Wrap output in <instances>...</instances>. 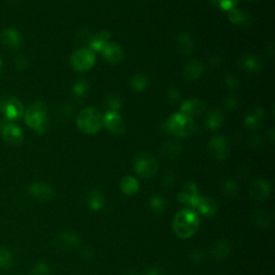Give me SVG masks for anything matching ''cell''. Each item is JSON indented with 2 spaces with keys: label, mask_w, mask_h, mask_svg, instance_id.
Returning a JSON list of instances; mask_svg holds the SVG:
<instances>
[{
  "label": "cell",
  "mask_w": 275,
  "mask_h": 275,
  "mask_svg": "<svg viewBox=\"0 0 275 275\" xmlns=\"http://www.w3.org/2000/svg\"><path fill=\"white\" fill-rule=\"evenodd\" d=\"M167 128L172 135L185 138L192 134L194 129V124L192 117L185 115L184 113L179 112L173 114V115L169 118L167 123Z\"/></svg>",
  "instance_id": "cell-4"
},
{
  "label": "cell",
  "mask_w": 275,
  "mask_h": 275,
  "mask_svg": "<svg viewBox=\"0 0 275 275\" xmlns=\"http://www.w3.org/2000/svg\"><path fill=\"white\" fill-rule=\"evenodd\" d=\"M211 2L217 9L229 12V11L236 9L238 0H211Z\"/></svg>",
  "instance_id": "cell-33"
},
{
  "label": "cell",
  "mask_w": 275,
  "mask_h": 275,
  "mask_svg": "<svg viewBox=\"0 0 275 275\" xmlns=\"http://www.w3.org/2000/svg\"><path fill=\"white\" fill-rule=\"evenodd\" d=\"M196 208L199 209L202 214L212 215L216 210V203L210 198H200Z\"/></svg>",
  "instance_id": "cell-27"
},
{
  "label": "cell",
  "mask_w": 275,
  "mask_h": 275,
  "mask_svg": "<svg viewBox=\"0 0 275 275\" xmlns=\"http://www.w3.org/2000/svg\"><path fill=\"white\" fill-rule=\"evenodd\" d=\"M0 110H1L4 118L10 122L19 119L24 113L22 102L16 98H7L2 100L1 105H0Z\"/></svg>",
  "instance_id": "cell-7"
},
{
  "label": "cell",
  "mask_w": 275,
  "mask_h": 275,
  "mask_svg": "<svg viewBox=\"0 0 275 275\" xmlns=\"http://www.w3.org/2000/svg\"><path fill=\"white\" fill-rule=\"evenodd\" d=\"M263 118V110L261 108H254L245 119V124L250 129H258L260 127Z\"/></svg>",
  "instance_id": "cell-21"
},
{
  "label": "cell",
  "mask_w": 275,
  "mask_h": 275,
  "mask_svg": "<svg viewBox=\"0 0 275 275\" xmlns=\"http://www.w3.org/2000/svg\"><path fill=\"white\" fill-rule=\"evenodd\" d=\"M174 231L177 236L186 239L192 237L199 227V220L191 211H183L177 214L174 220Z\"/></svg>",
  "instance_id": "cell-3"
},
{
  "label": "cell",
  "mask_w": 275,
  "mask_h": 275,
  "mask_svg": "<svg viewBox=\"0 0 275 275\" xmlns=\"http://www.w3.org/2000/svg\"><path fill=\"white\" fill-rule=\"evenodd\" d=\"M254 222L258 227L266 229L268 228V226L271 225V220L270 216H269L268 213L262 211H256L254 213Z\"/></svg>",
  "instance_id": "cell-30"
},
{
  "label": "cell",
  "mask_w": 275,
  "mask_h": 275,
  "mask_svg": "<svg viewBox=\"0 0 275 275\" xmlns=\"http://www.w3.org/2000/svg\"><path fill=\"white\" fill-rule=\"evenodd\" d=\"M80 242L79 234L72 231H65L59 233L55 239V244L58 246L59 248H72L74 246H77Z\"/></svg>",
  "instance_id": "cell-16"
},
{
  "label": "cell",
  "mask_w": 275,
  "mask_h": 275,
  "mask_svg": "<svg viewBox=\"0 0 275 275\" xmlns=\"http://www.w3.org/2000/svg\"><path fill=\"white\" fill-rule=\"evenodd\" d=\"M101 53L110 64H118L124 58V50L117 43H108Z\"/></svg>",
  "instance_id": "cell-13"
},
{
  "label": "cell",
  "mask_w": 275,
  "mask_h": 275,
  "mask_svg": "<svg viewBox=\"0 0 275 275\" xmlns=\"http://www.w3.org/2000/svg\"><path fill=\"white\" fill-rule=\"evenodd\" d=\"M222 192L226 197H228L229 199H231L237 194L238 186L234 182L227 181V182L223 183V185H222Z\"/></svg>",
  "instance_id": "cell-36"
},
{
  "label": "cell",
  "mask_w": 275,
  "mask_h": 275,
  "mask_svg": "<svg viewBox=\"0 0 275 275\" xmlns=\"http://www.w3.org/2000/svg\"><path fill=\"white\" fill-rule=\"evenodd\" d=\"M0 41L7 50L16 51L22 47L23 38L22 34L16 29L8 28V29H4L0 34Z\"/></svg>",
  "instance_id": "cell-10"
},
{
  "label": "cell",
  "mask_w": 275,
  "mask_h": 275,
  "mask_svg": "<svg viewBox=\"0 0 275 275\" xmlns=\"http://www.w3.org/2000/svg\"><path fill=\"white\" fill-rule=\"evenodd\" d=\"M13 254L8 248H0V269L1 270H8L13 266Z\"/></svg>",
  "instance_id": "cell-28"
},
{
  "label": "cell",
  "mask_w": 275,
  "mask_h": 275,
  "mask_svg": "<svg viewBox=\"0 0 275 275\" xmlns=\"http://www.w3.org/2000/svg\"><path fill=\"white\" fill-rule=\"evenodd\" d=\"M131 86L137 91H143L148 86V79L143 74H136L131 79Z\"/></svg>",
  "instance_id": "cell-32"
},
{
  "label": "cell",
  "mask_w": 275,
  "mask_h": 275,
  "mask_svg": "<svg viewBox=\"0 0 275 275\" xmlns=\"http://www.w3.org/2000/svg\"><path fill=\"white\" fill-rule=\"evenodd\" d=\"M103 125L114 135H123L125 133V125L123 118L116 112L109 111L103 116Z\"/></svg>",
  "instance_id": "cell-11"
},
{
  "label": "cell",
  "mask_w": 275,
  "mask_h": 275,
  "mask_svg": "<svg viewBox=\"0 0 275 275\" xmlns=\"http://www.w3.org/2000/svg\"><path fill=\"white\" fill-rule=\"evenodd\" d=\"M120 189L126 194H134L139 191V183L134 176H126L120 182Z\"/></svg>",
  "instance_id": "cell-25"
},
{
  "label": "cell",
  "mask_w": 275,
  "mask_h": 275,
  "mask_svg": "<svg viewBox=\"0 0 275 275\" xmlns=\"http://www.w3.org/2000/svg\"><path fill=\"white\" fill-rule=\"evenodd\" d=\"M223 123V116L220 110H212L209 112L208 116L205 118V125L206 127L211 130L219 129L221 127Z\"/></svg>",
  "instance_id": "cell-23"
},
{
  "label": "cell",
  "mask_w": 275,
  "mask_h": 275,
  "mask_svg": "<svg viewBox=\"0 0 275 275\" xmlns=\"http://www.w3.org/2000/svg\"><path fill=\"white\" fill-rule=\"evenodd\" d=\"M228 13H229L228 14L229 20H230L232 23H234V24H238V25H244L245 23L248 22L249 19L248 13L244 12V11L237 10V9L229 11Z\"/></svg>",
  "instance_id": "cell-29"
},
{
  "label": "cell",
  "mask_w": 275,
  "mask_h": 275,
  "mask_svg": "<svg viewBox=\"0 0 275 275\" xmlns=\"http://www.w3.org/2000/svg\"><path fill=\"white\" fill-rule=\"evenodd\" d=\"M189 259H191L193 263H196V265H200V263H202L204 261V253L200 249L193 250L192 251V254L189 255Z\"/></svg>",
  "instance_id": "cell-38"
},
{
  "label": "cell",
  "mask_w": 275,
  "mask_h": 275,
  "mask_svg": "<svg viewBox=\"0 0 275 275\" xmlns=\"http://www.w3.org/2000/svg\"><path fill=\"white\" fill-rule=\"evenodd\" d=\"M175 45L183 54H189L192 51L193 42L192 37L186 32H180L175 38Z\"/></svg>",
  "instance_id": "cell-18"
},
{
  "label": "cell",
  "mask_w": 275,
  "mask_h": 275,
  "mask_svg": "<svg viewBox=\"0 0 275 275\" xmlns=\"http://www.w3.org/2000/svg\"><path fill=\"white\" fill-rule=\"evenodd\" d=\"M95 54L89 49H79L71 55V65L77 71H86L95 64Z\"/></svg>",
  "instance_id": "cell-6"
},
{
  "label": "cell",
  "mask_w": 275,
  "mask_h": 275,
  "mask_svg": "<svg viewBox=\"0 0 275 275\" xmlns=\"http://www.w3.org/2000/svg\"><path fill=\"white\" fill-rule=\"evenodd\" d=\"M204 110H205L204 102H202L199 99L186 100L182 103V107H181V112L184 113L185 115L189 117L201 115V114L204 112Z\"/></svg>",
  "instance_id": "cell-15"
},
{
  "label": "cell",
  "mask_w": 275,
  "mask_h": 275,
  "mask_svg": "<svg viewBox=\"0 0 275 275\" xmlns=\"http://www.w3.org/2000/svg\"><path fill=\"white\" fill-rule=\"evenodd\" d=\"M241 66L246 69V70L255 72L260 70L262 67V62L255 55H246L243 56L242 59H241Z\"/></svg>",
  "instance_id": "cell-24"
},
{
  "label": "cell",
  "mask_w": 275,
  "mask_h": 275,
  "mask_svg": "<svg viewBox=\"0 0 275 275\" xmlns=\"http://www.w3.org/2000/svg\"><path fill=\"white\" fill-rule=\"evenodd\" d=\"M271 192L270 184L265 180H256L251 183L249 192L250 196L256 200H265L269 197Z\"/></svg>",
  "instance_id": "cell-14"
},
{
  "label": "cell",
  "mask_w": 275,
  "mask_h": 275,
  "mask_svg": "<svg viewBox=\"0 0 275 275\" xmlns=\"http://www.w3.org/2000/svg\"><path fill=\"white\" fill-rule=\"evenodd\" d=\"M51 268L47 262H38L34 265L30 271V275H50Z\"/></svg>",
  "instance_id": "cell-35"
},
{
  "label": "cell",
  "mask_w": 275,
  "mask_h": 275,
  "mask_svg": "<svg viewBox=\"0 0 275 275\" xmlns=\"http://www.w3.org/2000/svg\"><path fill=\"white\" fill-rule=\"evenodd\" d=\"M73 94L77 98L82 99L88 94V84L84 80H79L73 86Z\"/></svg>",
  "instance_id": "cell-34"
},
{
  "label": "cell",
  "mask_w": 275,
  "mask_h": 275,
  "mask_svg": "<svg viewBox=\"0 0 275 275\" xmlns=\"http://www.w3.org/2000/svg\"><path fill=\"white\" fill-rule=\"evenodd\" d=\"M25 123L36 133L42 135L45 131L48 119V108L41 101H36L28 107L25 112Z\"/></svg>",
  "instance_id": "cell-1"
},
{
  "label": "cell",
  "mask_w": 275,
  "mask_h": 275,
  "mask_svg": "<svg viewBox=\"0 0 275 275\" xmlns=\"http://www.w3.org/2000/svg\"><path fill=\"white\" fill-rule=\"evenodd\" d=\"M230 253V246L225 240H220L213 244L211 248V255L214 259H225Z\"/></svg>",
  "instance_id": "cell-19"
},
{
  "label": "cell",
  "mask_w": 275,
  "mask_h": 275,
  "mask_svg": "<svg viewBox=\"0 0 275 275\" xmlns=\"http://www.w3.org/2000/svg\"><path fill=\"white\" fill-rule=\"evenodd\" d=\"M77 125L83 134H96L103 126V115L95 108H86L80 112L77 118Z\"/></svg>",
  "instance_id": "cell-2"
},
{
  "label": "cell",
  "mask_w": 275,
  "mask_h": 275,
  "mask_svg": "<svg viewBox=\"0 0 275 275\" xmlns=\"http://www.w3.org/2000/svg\"><path fill=\"white\" fill-rule=\"evenodd\" d=\"M135 170L141 177H152L158 171V163L151 154L140 153L135 158Z\"/></svg>",
  "instance_id": "cell-5"
},
{
  "label": "cell",
  "mask_w": 275,
  "mask_h": 275,
  "mask_svg": "<svg viewBox=\"0 0 275 275\" xmlns=\"http://www.w3.org/2000/svg\"><path fill=\"white\" fill-rule=\"evenodd\" d=\"M182 152V145L177 141H168L163 146V154L167 158H174Z\"/></svg>",
  "instance_id": "cell-26"
},
{
  "label": "cell",
  "mask_w": 275,
  "mask_h": 275,
  "mask_svg": "<svg viewBox=\"0 0 275 275\" xmlns=\"http://www.w3.org/2000/svg\"><path fill=\"white\" fill-rule=\"evenodd\" d=\"M203 71V65L201 61L197 59H192L187 64L184 69V78L186 80H196L198 79Z\"/></svg>",
  "instance_id": "cell-17"
},
{
  "label": "cell",
  "mask_w": 275,
  "mask_h": 275,
  "mask_svg": "<svg viewBox=\"0 0 275 275\" xmlns=\"http://www.w3.org/2000/svg\"><path fill=\"white\" fill-rule=\"evenodd\" d=\"M1 69H2V60L0 58V71H1Z\"/></svg>",
  "instance_id": "cell-43"
},
{
  "label": "cell",
  "mask_w": 275,
  "mask_h": 275,
  "mask_svg": "<svg viewBox=\"0 0 275 275\" xmlns=\"http://www.w3.org/2000/svg\"><path fill=\"white\" fill-rule=\"evenodd\" d=\"M110 32L107 30H103L99 33H97L96 36L90 39L89 41V48L91 51H97V52H102V50L105 49L106 45L108 44V40L110 38Z\"/></svg>",
  "instance_id": "cell-20"
},
{
  "label": "cell",
  "mask_w": 275,
  "mask_h": 275,
  "mask_svg": "<svg viewBox=\"0 0 275 275\" xmlns=\"http://www.w3.org/2000/svg\"><path fill=\"white\" fill-rule=\"evenodd\" d=\"M107 106L111 109V112H116L122 108V100L119 97L112 95L107 99Z\"/></svg>",
  "instance_id": "cell-37"
},
{
  "label": "cell",
  "mask_w": 275,
  "mask_h": 275,
  "mask_svg": "<svg viewBox=\"0 0 275 275\" xmlns=\"http://www.w3.org/2000/svg\"><path fill=\"white\" fill-rule=\"evenodd\" d=\"M1 135L3 140L7 141L11 145H19L24 139L23 130L16 124L5 120L1 126Z\"/></svg>",
  "instance_id": "cell-8"
},
{
  "label": "cell",
  "mask_w": 275,
  "mask_h": 275,
  "mask_svg": "<svg viewBox=\"0 0 275 275\" xmlns=\"http://www.w3.org/2000/svg\"><path fill=\"white\" fill-rule=\"evenodd\" d=\"M226 106L228 109H234L237 106V100L236 98H233V97H229L226 101Z\"/></svg>",
  "instance_id": "cell-42"
},
{
  "label": "cell",
  "mask_w": 275,
  "mask_h": 275,
  "mask_svg": "<svg viewBox=\"0 0 275 275\" xmlns=\"http://www.w3.org/2000/svg\"><path fill=\"white\" fill-rule=\"evenodd\" d=\"M180 98V93L175 88H171L168 90V99H170L172 102H175Z\"/></svg>",
  "instance_id": "cell-41"
},
{
  "label": "cell",
  "mask_w": 275,
  "mask_h": 275,
  "mask_svg": "<svg viewBox=\"0 0 275 275\" xmlns=\"http://www.w3.org/2000/svg\"><path fill=\"white\" fill-rule=\"evenodd\" d=\"M144 275H164V270L160 267H152L147 269Z\"/></svg>",
  "instance_id": "cell-40"
},
{
  "label": "cell",
  "mask_w": 275,
  "mask_h": 275,
  "mask_svg": "<svg viewBox=\"0 0 275 275\" xmlns=\"http://www.w3.org/2000/svg\"><path fill=\"white\" fill-rule=\"evenodd\" d=\"M209 152L215 159H225L229 155V145L225 137L215 136L209 142Z\"/></svg>",
  "instance_id": "cell-9"
},
{
  "label": "cell",
  "mask_w": 275,
  "mask_h": 275,
  "mask_svg": "<svg viewBox=\"0 0 275 275\" xmlns=\"http://www.w3.org/2000/svg\"><path fill=\"white\" fill-rule=\"evenodd\" d=\"M150 209L154 214L163 213L165 209V200L160 196H154L150 200Z\"/></svg>",
  "instance_id": "cell-31"
},
{
  "label": "cell",
  "mask_w": 275,
  "mask_h": 275,
  "mask_svg": "<svg viewBox=\"0 0 275 275\" xmlns=\"http://www.w3.org/2000/svg\"><path fill=\"white\" fill-rule=\"evenodd\" d=\"M86 201H87L89 209L93 211H99L105 205V196L100 191H93L88 193Z\"/></svg>",
  "instance_id": "cell-22"
},
{
  "label": "cell",
  "mask_w": 275,
  "mask_h": 275,
  "mask_svg": "<svg viewBox=\"0 0 275 275\" xmlns=\"http://www.w3.org/2000/svg\"><path fill=\"white\" fill-rule=\"evenodd\" d=\"M225 82L229 86V87H231V88H236L239 86L238 79L236 77H233V76H228L225 80Z\"/></svg>",
  "instance_id": "cell-39"
},
{
  "label": "cell",
  "mask_w": 275,
  "mask_h": 275,
  "mask_svg": "<svg viewBox=\"0 0 275 275\" xmlns=\"http://www.w3.org/2000/svg\"><path fill=\"white\" fill-rule=\"evenodd\" d=\"M29 193L41 201H48L53 197V189L47 183L36 182L29 186Z\"/></svg>",
  "instance_id": "cell-12"
}]
</instances>
